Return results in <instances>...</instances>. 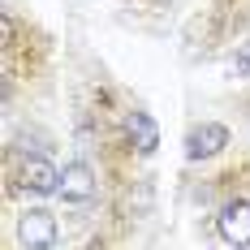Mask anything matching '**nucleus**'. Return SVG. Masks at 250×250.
Wrapping results in <instances>:
<instances>
[{
    "instance_id": "nucleus-6",
    "label": "nucleus",
    "mask_w": 250,
    "mask_h": 250,
    "mask_svg": "<svg viewBox=\"0 0 250 250\" xmlns=\"http://www.w3.org/2000/svg\"><path fill=\"white\" fill-rule=\"evenodd\" d=\"M125 134H129V143L138 155H151V151L160 147V125L151 121L147 112H129L125 117Z\"/></svg>"
},
{
    "instance_id": "nucleus-5",
    "label": "nucleus",
    "mask_w": 250,
    "mask_h": 250,
    "mask_svg": "<svg viewBox=\"0 0 250 250\" xmlns=\"http://www.w3.org/2000/svg\"><path fill=\"white\" fill-rule=\"evenodd\" d=\"M22 190H30V194H56L61 190V168H52L43 155H30L22 164Z\"/></svg>"
},
{
    "instance_id": "nucleus-1",
    "label": "nucleus",
    "mask_w": 250,
    "mask_h": 250,
    "mask_svg": "<svg viewBox=\"0 0 250 250\" xmlns=\"http://www.w3.org/2000/svg\"><path fill=\"white\" fill-rule=\"evenodd\" d=\"M56 216L52 211H43V207H30L22 220H18V242H22L26 250H52L56 246Z\"/></svg>"
},
{
    "instance_id": "nucleus-8",
    "label": "nucleus",
    "mask_w": 250,
    "mask_h": 250,
    "mask_svg": "<svg viewBox=\"0 0 250 250\" xmlns=\"http://www.w3.org/2000/svg\"><path fill=\"white\" fill-rule=\"evenodd\" d=\"M86 250H100V246H86Z\"/></svg>"
},
{
    "instance_id": "nucleus-2",
    "label": "nucleus",
    "mask_w": 250,
    "mask_h": 250,
    "mask_svg": "<svg viewBox=\"0 0 250 250\" xmlns=\"http://www.w3.org/2000/svg\"><path fill=\"white\" fill-rule=\"evenodd\" d=\"M220 237L233 250H250V203L246 199H233L220 211Z\"/></svg>"
},
{
    "instance_id": "nucleus-3",
    "label": "nucleus",
    "mask_w": 250,
    "mask_h": 250,
    "mask_svg": "<svg viewBox=\"0 0 250 250\" xmlns=\"http://www.w3.org/2000/svg\"><path fill=\"white\" fill-rule=\"evenodd\" d=\"M65 203H86L91 194H95V173H91V164H82V160H74V164H65V173H61V190H56Z\"/></svg>"
},
{
    "instance_id": "nucleus-4",
    "label": "nucleus",
    "mask_w": 250,
    "mask_h": 250,
    "mask_svg": "<svg viewBox=\"0 0 250 250\" xmlns=\"http://www.w3.org/2000/svg\"><path fill=\"white\" fill-rule=\"evenodd\" d=\"M225 147H229V129L216 125V121L190 129V138H186V155H190V160H211L216 151H225Z\"/></svg>"
},
{
    "instance_id": "nucleus-7",
    "label": "nucleus",
    "mask_w": 250,
    "mask_h": 250,
    "mask_svg": "<svg viewBox=\"0 0 250 250\" xmlns=\"http://www.w3.org/2000/svg\"><path fill=\"white\" fill-rule=\"evenodd\" d=\"M233 69H237L242 78H250V43H242V48H237V61H233Z\"/></svg>"
}]
</instances>
